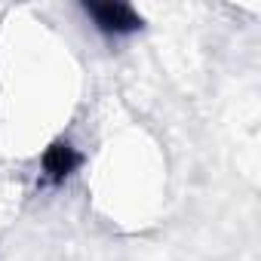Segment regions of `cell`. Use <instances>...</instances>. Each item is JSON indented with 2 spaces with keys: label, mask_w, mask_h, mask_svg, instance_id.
Returning a JSON list of instances; mask_svg holds the SVG:
<instances>
[{
  "label": "cell",
  "mask_w": 261,
  "mask_h": 261,
  "mask_svg": "<svg viewBox=\"0 0 261 261\" xmlns=\"http://www.w3.org/2000/svg\"><path fill=\"white\" fill-rule=\"evenodd\" d=\"M77 163H80V154L71 148V145H56L49 154H46V160H43V169H46V175L49 178H65L71 169H77Z\"/></svg>",
  "instance_id": "7a4b0ae2"
},
{
  "label": "cell",
  "mask_w": 261,
  "mask_h": 261,
  "mask_svg": "<svg viewBox=\"0 0 261 261\" xmlns=\"http://www.w3.org/2000/svg\"><path fill=\"white\" fill-rule=\"evenodd\" d=\"M86 13L95 19V25L101 31H111V34H123V31H136L139 28V16L133 7H86Z\"/></svg>",
  "instance_id": "6da1fadb"
}]
</instances>
